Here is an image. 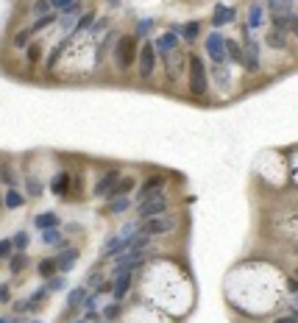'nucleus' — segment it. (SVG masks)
Listing matches in <instances>:
<instances>
[{
  "label": "nucleus",
  "mask_w": 298,
  "mask_h": 323,
  "mask_svg": "<svg viewBox=\"0 0 298 323\" xmlns=\"http://www.w3.org/2000/svg\"><path fill=\"white\" fill-rule=\"evenodd\" d=\"M164 209H167V195H164L162 190L153 192V195L145 198V201H140V206H137V212H140V218H142V220L159 218V215H164Z\"/></svg>",
  "instance_id": "1"
},
{
  "label": "nucleus",
  "mask_w": 298,
  "mask_h": 323,
  "mask_svg": "<svg viewBox=\"0 0 298 323\" xmlns=\"http://www.w3.org/2000/svg\"><path fill=\"white\" fill-rule=\"evenodd\" d=\"M190 92L195 98L206 92V67L198 56H190Z\"/></svg>",
  "instance_id": "2"
},
{
  "label": "nucleus",
  "mask_w": 298,
  "mask_h": 323,
  "mask_svg": "<svg viewBox=\"0 0 298 323\" xmlns=\"http://www.w3.org/2000/svg\"><path fill=\"white\" fill-rule=\"evenodd\" d=\"M114 56H117V64H120L123 70L126 67H131L137 59V36H120L117 39V50H114Z\"/></svg>",
  "instance_id": "3"
},
{
  "label": "nucleus",
  "mask_w": 298,
  "mask_h": 323,
  "mask_svg": "<svg viewBox=\"0 0 298 323\" xmlns=\"http://www.w3.org/2000/svg\"><path fill=\"white\" fill-rule=\"evenodd\" d=\"M173 220L170 218H162V215H159V218H148V220H142V234H164V232H170L173 229Z\"/></svg>",
  "instance_id": "4"
},
{
  "label": "nucleus",
  "mask_w": 298,
  "mask_h": 323,
  "mask_svg": "<svg viewBox=\"0 0 298 323\" xmlns=\"http://www.w3.org/2000/svg\"><path fill=\"white\" fill-rule=\"evenodd\" d=\"M153 64H156V50H153V45H142V50H140V76L150 78L153 76Z\"/></svg>",
  "instance_id": "5"
},
{
  "label": "nucleus",
  "mask_w": 298,
  "mask_h": 323,
  "mask_svg": "<svg viewBox=\"0 0 298 323\" xmlns=\"http://www.w3.org/2000/svg\"><path fill=\"white\" fill-rule=\"evenodd\" d=\"M206 50H209V56H212V62H223L226 59V39L215 31V34H209V39H206Z\"/></svg>",
  "instance_id": "6"
},
{
  "label": "nucleus",
  "mask_w": 298,
  "mask_h": 323,
  "mask_svg": "<svg viewBox=\"0 0 298 323\" xmlns=\"http://www.w3.org/2000/svg\"><path fill=\"white\" fill-rule=\"evenodd\" d=\"M114 273H117L114 287H112L114 301H123V298H126V293H128V287H131V270H114Z\"/></svg>",
  "instance_id": "7"
},
{
  "label": "nucleus",
  "mask_w": 298,
  "mask_h": 323,
  "mask_svg": "<svg viewBox=\"0 0 298 323\" xmlns=\"http://www.w3.org/2000/svg\"><path fill=\"white\" fill-rule=\"evenodd\" d=\"M242 62H245V67H248L251 73L259 67V45H256L254 39H245V45H242Z\"/></svg>",
  "instance_id": "8"
},
{
  "label": "nucleus",
  "mask_w": 298,
  "mask_h": 323,
  "mask_svg": "<svg viewBox=\"0 0 298 323\" xmlns=\"http://www.w3.org/2000/svg\"><path fill=\"white\" fill-rule=\"evenodd\" d=\"M176 45H178V34L176 31H170V34H162L156 39V42H153V50H159V53H170V50H176Z\"/></svg>",
  "instance_id": "9"
},
{
  "label": "nucleus",
  "mask_w": 298,
  "mask_h": 323,
  "mask_svg": "<svg viewBox=\"0 0 298 323\" xmlns=\"http://www.w3.org/2000/svg\"><path fill=\"white\" fill-rule=\"evenodd\" d=\"M117 178H120V170H106V176L95 184V195H106L114 184H117Z\"/></svg>",
  "instance_id": "10"
},
{
  "label": "nucleus",
  "mask_w": 298,
  "mask_h": 323,
  "mask_svg": "<svg viewBox=\"0 0 298 323\" xmlns=\"http://www.w3.org/2000/svg\"><path fill=\"white\" fill-rule=\"evenodd\" d=\"M164 187V176H150L145 178V184H142V190H140V201H145V198H150L153 192H159Z\"/></svg>",
  "instance_id": "11"
},
{
  "label": "nucleus",
  "mask_w": 298,
  "mask_h": 323,
  "mask_svg": "<svg viewBox=\"0 0 298 323\" xmlns=\"http://www.w3.org/2000/svg\"><path fill=\"white\" fill-rule=\"evenodd\" d=\"M78 262V251H73V248H67V251L62 253V256H56V270H62V273H67L73 265Z\"/></svg>",
  "instance_id": "12"
},
{
  "label": "nucleus",
  "mask_w": 298,
  "mask_h": 323,
  "mask_svg": "<svg viewBox=\"0 0 298 323\" xmlns=\"http://www.w3.org/2000/svg\"><path fill=\"white\" fill-rule=\"evenodd\" d=\"M34 226L36 229H59V215L56 212H42V215H36L34 218Z\"/></svg>",
  "instance_id": "13"
},
{
  "label": "nucleus",
  "mask_w": 298,
  "mask_h": 323,
  "mask_svg": "<svg viewBox=\"0 0 298 323\" xmlns=\"http://www.w3.org/2000/svg\"><path fill=\"white\" fill-rule=\"evenodd\" d=\"M268 6L273 14L279 17H296V11H293V0H268Z\"/></svg>",
  "instance_id": "14"
},
{
  "label": "nucleus",
  "mask_w": 298,
  "mask_h": 323,
  "mask_svg": "<svg viewBox=\"0 0 298 323\" xmlns=\"http://www.w3.org/2000/svg\"><path fill=\"white\" fill-rule=\"evenodd\" d=\"M131 190H134V178H117V184H114L106 195H112V198H126V192H131Z\"/></svg>",
  "instance_id": "15"
},
{
  "label": "nucleus",
  "mask_w": 298,
  "mask_h": 323,
  "mask_svg": "<svg viewBox=\"0 0 298 323\" xmlns=\"http://www.w3.org/2000/svg\"><path fill=\"white\" fill-rule=\"evenodd\" d=\"M0 184H6L8 190H17V173L11 164H3L0 167Z\"/></svg>",
  "instance_id": "16"
},
{
  "label": "nucleus",
  "mask_w": 298,
  "mask_h": 323,
  "mask_svg": "<svg viewBox=\"0 0 298 323\" xmlns=\"http://www.w3.org/2000/svg\"><path fill=\"white\" fill-rule=\"evenodd\" d=\"M234 20V8H228V6H218V11H215V28H220V25H226V22Z\"/></svg>",
  "instance_id": "17"
},
{
  "label": "nucleus",
  "mask_w": 298,
  "mask_h": 323,
  "mask_svg": "<svg viewBox=\"0 0 298 323\" xmlns=\"http://www.w3.org/2000/svg\"><path fill=\"white\" fill-rule=\"evenodd\" d=\"M226 56L231 62H242V45L234 42V39H226Z\"/></svg>",
  "instance_id": "18"
},
{
  "label": "nucleus",
  "mask_w": 298,
  "mask_h": 323,
  "mask_svg": "<svg viewBox=\"0 0 298 323\" xmlns=\"http://www.w3.org/2000/svg\"><path fill=\"white\" fill-rule=\"evenodd\" d=\"M25 265H28V256H25L22 251H17L14 256H11V262H8V270H11V273H22V267Z\"/></svg>",
  "instance_id": "19"
},
{
  "label": "nucleus",
  "mask_w": 298,
  "mask_h": 323,
  "mask_svg": "<svg viewBox=\"0 0 298 323\" xmlns=\"http://www.w3.org/2000/svg\"><path fill=\"white\" fill-rule=\"evenodd\" d=\"M84 298H86V290L75 287L70 295H67V307H84Z\"/></svg>",
  "instance_id": "20"
},
{
  "label": "nucleus",
  "mask_w": 298,
  "mask_h": 323,
  "mask_svg": "<svg viewBox=\"0 0 298 323\" xmlns=\"http://www.w3.org/2000/svg\"><path fill=\"white\" fill-rule=\"evenodd\" d=\"M262 25V6H251L248 8V28H259Z\"/></svg>",
  "instance_id": "21"
},
{
  "label": "nucleus",
  "mask_w": 298,
  "mask_h": 323,
  "mask_svg": "<svg viewBox=\"0 0 298 323\" xmlns=\"http://www.w3.org/2000/svg\"><path fill=\"white\" fill-rule=\"evenodd\" d=\"M268 45H270V48L284 50V48H287V36H284L282 31H270V34H268Z\"/></svg>",
  "instance_id": "22"
},
{
  "label": "nucleus",
  "mask_w": 298,
  "mask_h": 323,
  "mask_svg": "<svg viewBox=\"0 0 298 323\" xmlns=\"http://www.w3.org/2000/svg\"><path fill=\"white\" fill-rule=\"evenodd\" d=\"M3 206H8V209H20V206H22V195L17 190H8L6 198H3Z\"/></svg>",
  "instance_id": "23"
},
{
  "label": "nucleus",
  "mask_w": 298,
  "mask_h": 323,
  "mask_svg": "<svg viewBox=\"0 0 298 323\" xmlns=\"http://www.w3.org/2000/svg\"><path fill=\"white\" fill-rule=\"evenodd\" d=\"M67 181H70V176H67V173H59L56 181L50 184V190L56 192V195H64V192H67Z\"/></svg>",
  "instance_id": "24"
},
{
  "label": "nucleus",
  "mask_w": 298,
  "mask_h": 323,
  "mask_svg": "<svg viewBox=\"0 0 298 323\" xmlns=\"http://www.w3.org/2000/svg\"><path fill=\"white\" fill-rule=\"evenodd\" d=\"M176 34H181L184 39H195V36H198V22H187V25H178Z\"/></svg>",
  "instance_id": "25"
},
{
  "label": "nucleus",
  "mask_w": 298,
  "mask_h": 323,
  "mask_svg": "<svg viewBox=\"0 0 298 323\" xmlns=\"http://www.w3.org/2000/svg\"><path fill=\"white\" fill-rule=\"evenodd\" d=\"M36 270H39V276H45V279H50V276L56 273V259H42V262H39V267H36Z\"/></svg>",
  "instance_id": "26"
},
{
  "label": "nucleus",
  "mask_w": 298,
  "mask_h": 323,
  "mask_svg": "<svg viewBox=\"0 0 298 323\" xmlns=\"http://www.w3.org/2000/svg\"><path fill=\"white\" fill-rule=\"evenodd\" d=\"M50 22H56V14H45V17H36V22L34 25H31V34H34V31H42V28H48Z\"/></svg>",
  "instance_id": "27"
},
{
  "label": "nucleus",
  "mask_w": 298,
  "mask_h": 323,
  "mask_svg": "<svg viewBox=\"0 0 298 323\" xmlns=\"http://www.w3.org/2000/svg\"><path fill=\"white\" fill-rule=\"evenodd\" d=\"M50 6L53 8H62L64 14H67V11H73V8L78 6V0H48Z\"/></svg>",
  "instance_id": "28"
},
{
  "label": "nucleus",
  "mask_w": 298,
  "mask_h": 323,
  "mask_svg": "<svg viewBox=\"0 0 298 323\" xmlns=\"http://www.w3.org/2000/svg\"><path fill=\"white\" fill-rule=\"evenodd\" d=\"M120 312H123L120 301H114V304H109V307L103 309V318H106V321H117V318H120Z\"/></svg>",
  "instance_id": "29"
},
{
  "label": "nucleus",
  "mask_w": 298,
  "mask_h": 323,
  "mask_svg": "<svg viewBox=\"0 0 298 323\" xmlns=\"http://www.w3.org/2000/svg\"><path fill=\"white\" fill-rule=\"evenodd\" d=\"M128 209V198H112V204H109V212L112 215H120V212Z\"/></svg>",
  "instance_id": "30"
},
{
  "label": "nucleus",
  "mask_w": 298,
  "mask_h": 323,
  "mask_svg": "<svg viewBox=\"0 0 298 323\" xmlns=\"http://www.w3.org/2000/svg\"><path fill=\"white\" fill-rule=\"evenodd\" d=\"M14 253V242L11 240H0V259H8Z\"/></svg>",
  "instance_id": "31"
},
{
  "label": "nucleus",
  "mask_w": 298,
  "mask_h": 323,
  "mask_svg": "<svg viewBox=\"0 0 298 323\" xmlns=\"http://www.w3.org/2000/svg\"><path fill=\"white\" fill-rule=\"evenodd\" d=\"M34 14H36V17L50 14V3H48V0H36V3H34Z\"/></svg>",
  "instance_id": "32"
},
{
  "label": "nucleus",
  "mask_w": 298,
  "mask_h": 323,
  "mask_svg": "<svg viewBox=\"0 0 298 323\" xmlns=\"http://www.w3.org/2000/svg\"><path fill=\"white\" fill-rule=\"evenodd\" d=\"M92 22H95V17H92V14H81V17H78V22H75V31H86L89 25H92Z\"/></svg>",
  "instance_id": "33"
},
{
  "label": "nucleus",
  "mask_w": 298,
  "mask_h": 323,
  "mask_svg": "<svg viewBox=\"0 0 298 323\" xmlns=\"http://www.w3.org/2000/svg\"><path fill=\"white\" fill-rule=\"evenodd\" d=\"M11 242H14V248H17V251H25V248H28V234H25V232H20L14 240H11Z\"/></svg>",
  "instance_id": "34"
},
{
  "label": "nucleus",
  "mask_w": 298,
  "mask_h": 323,
  "mask_svg": "<svg viewBox=\"0 0 298 323\" xmlns=\"http://www.w3.org/2000/svg\"><path fill=\"white\" fill-rule=\"evenodd\" d=\"M45 242H62L59 229H45Z\"/></svg>",
  "instance_id": "35"
},
{
  "label": "nucleus",
  "mask_w": 298,
  "mask_h": 323,
  "mask_svg": "<svg viewBox=\"0 0 298 323\" xmlns=\"http://www.w3.org/2000/svg\"><path fill=\"white\" fill-rule=\"evenodd\" d=\"M28 36H31V31H28V28L20 31V34L14 36V45H17V48H25V45H28Z\"/></svg>",
  "instance_id": "36"
},
{
  "label": "nucleus",
  "mask_w": 298,
  "mask_h": 323,
  "mask_svg": "<svg viewBox=\"0 0 298 323\" xmlns=\"http://www.w3.org/2000/svg\"><path fill=\"white\" fill-rule=\"evenodd\" d=\"M150 25H153V20H140L137 22V36H145L150 31Z\"/></svg>",
  "instance_id": "37"
},
{
  "label": "nucleus",
  "mask_w": 298,
  "mask_h": 323,
  "mask_svg": "<svg viewBox=\"0 0 298 323\" xmlns=\"http://www.w3.org/2000/svg\"><path fill=\"white\" fill-rule=\"evenodd\" d=\"M25 50H28V62H31V64L39 62V50H42L39 45H31V48H25Z\"/></svg>",
  "instance_id": "38"
},
{
  "label": "nucleus",
  "mask_w": 298,
  "mask_h": 323,
  "mask_svg": "<svg viewBox=\"0 0 298 323\" xmlns=\"http://www.w3.org/2000/svg\"><path fill=\"white\" fill-rule=\"evenodd\" d=\"M8 301H11V290L6 284H0V304H8Z\"/></svg>",
  "instance_id": "39"
},
{
  "label": "nucleus",
  "mask_w": 298,
  "mask_h": 323,
  "mask_svg": "<svg viewBox=\"0 0 298 323\" xmlns=\"http://www.w3.org/2000/svg\"><path fill=\"white\" fill-rule=\"evenodd\" d=\"M39 192H42V187H39V181H28V195H31V198H36V195H39Z\"/></svg>",
  "instance_id": "40"
},
{
  "label": "nucleus",
  "mask_w": 298,
  "mask_h": 323,
  "mask_svg": "<svg viewBox=\"0 0 298 323\" xmlns=\"http://www.w3.org/2000/svg\"><path fill=\"white\" fill-rule=\"evenodd\" d=\"M64 287V276H56V279H50V287L48 290H62Z\"/></svg>",
  "instance_id": "41"
},
{
  "label": "nucleus",
  "mask_w": 298,
  "mask_h": 323,
  "mask_svg": "<svg viewBox=\"0 0 298 323\" xmlns=\"http://www.w3.org/2000/svg\"><path fill=\"white\" fill-rule=\"evenodd\" d=\"M59 53H62V48H56V50H53V53H50V59H48V67H53V64H56Z\"/></svg>",
  "instance_id": "42"
},
{
  "label": "nucleus",
  "mask_w": 298,
  "mask_h": 323,
  "mask_svg": "<svg viewBox=\"0 0 298 323\" xmlns=\"http://www.w3.org/2000/svg\"><path fill=\"white\" fill-rule=\"evenodd\" d=\"M276 323H298V318L296 315H284V318H279Z\"/></svg>",
  "instance_id": "43"
},
{
  "label": "nucleus",
  "mask_w": 298,
  "mask_h": 323,
  "mask_svg": "<svg viewBox=\"0 0 298 323\" xmlns=\"http://www.w3.org/2000/svg\"><path fill=\"white\" fill-rule=\"evenodd\" d=\"M106 3H109V6H117V3H120V0H106Z\"/></svg>",
  "instance_id": "44"
},
{
  "label": "nucleus",
  "mask_w": 298,
  "mask_h": 323,
  "mask_svg": "<svg viewBox=\"0 0 298 323\" xmlns=\"http://www.w3.org/2000/svg\"><path fill=\"white\" fill-rule=\"evenodd\" d=\"M73 323H84V318H81V321H73Z\"/></svg>",
  "instance_id": "45"
},
{
  "label": "nucleus",
  "mask_w": 298,
  "mask_h": 323,
  "mask_svg": "<svg viewBox=\"0 0 298 323\" xmlns=\"http://www.w3.org/2000/svg\"><path fill=\"white\" fill-rule=\"evenodd\" d=\"M31 323H42V321H31Z\"/></svg>",
  "instance_id": "46"
}]
</instances>
